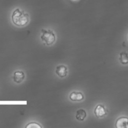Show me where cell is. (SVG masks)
Here are the masks:
<instances>
[{"label": "cell", "mask_w": 128, "mask_h": 128, "mask_svg": "<svg viewBox=\"0 0 128 128\" xmlns=\"http://www.w3.org/2000/svg\"><path fill=\"white\" fill-rule=\"evenodd\" d=\"M12 19L13 23L16 26L22 27L25 26L29 21V16L20 9H16L12 13Z\"/></svg>", "instance_id": "6da1fadb"}, {"label": "cell", "mask_w": 128, "mask_h": 128, "mask_svg": "<svg viewBox=\"0 0 128 128\" xmlns=\"http://www.w3.org/2000/svg\"><path fill=\"white\" fill-rule=\"evenodd\" d=\"M42 35L41 36L42 40L45 42L47 45L52 44L56 40V37L54 32L50 30H46L44 29L42 30Z\"/></svg>", "instance_id": "7a4b0ae2"}, {"label": "cell", "mask_w": 128, "mask_h": 128, "mask_svg": "<svg viewBox=\"0 0 128 128\" xmlns=\"http://www.w3.org/2000/svg\"><path fill=\"white\" fill-rule=\"evenodd\" d=\"M116 128H128V117L122 116L118 118L116 122Z\"/></svg>", "instance_id": "3957f363"}, {"label": "cell", "mask_w": 128, "mask_h": 128, "mask_svg": "<svg viewBox=\"0 0 128 128\" xmlns=\"http://www.w3.org/2000/svg\"><path fill=\"white\" fill-rule=\"evenodd\" d=\"M94 114L97 117H102L106 114L104 106L102 104H98L94 109Z\"/></svg>", "instance_id": "277c9868"}, {"label": "cell", "mask_w": 128, "mask_h": 128, "mask_svg": "<svg viewBox=\"0 0 128 128\" xmlns=\"http://www.w3.org/2000/svg\"><path fill=\"white\" fill-rule=\"evenodd\" d=\"M56 72L60 77H64L67 74V68L64 65H60L56 67Z\"/></svg>", "instance_id": "5b68a950"}, {"label": "cell", "mask_w": 128, "mask_h": 128, "mask_svg": "<svg viewBox=\"0 0 128 128\" xmlns=\"http://www.w3.org/2000/svg\"><path fill=\"white\" fill-rule=\"evenodd\" d=\"M83 94L80 92H72L70 95V98L72 101H81L84 99Z\"/></svg>", "instance_id": "8992f818"}, {"label": "cell", "mask_w": 128, "mask_h": 128, "mask_svg": "<svg viewBox=\"0 0 128 128\" xmlns=\"http://www.w3.org/2000/svg\"><path fill=\"white\" fill-rule=\"evenodd\" d=\"M13 78L15 82L20 83L24 78V74L22 71H16L14 73Z\"/></svg>", "instance_id": "52a82bcc"}, {"label": "cell", "mask_w": 128, "mask_h": 128, "mask_svg": "<svg viewBox=\"0 0 128 128\" xmlns=\"http://www.w3.org/2000/svg\"><path fill=\"white\" fill-rule=\"evenodd\" d=\"M119 60L122 64H128V53L126 51H122L120 54Z\"/></svg>", "instance_id": "ba28073f"}, {"label": "cell", "mask_w": 128, "mask_h": 128, "mask_svg": "<svg viewBox=\"0 0 128 128\" xmlns=\"http://www.w3.org/2000/svg\"><path fill=\"white\" fill-rule=\"evenodd\" d=\"M86 116V111L83 109H80L76 111V117L78 120L82 121L84 120Z\"/></svg>", "instance_id": "9c48e42d"}, {"label": "cell", "mask_w": 128, "mask_h": 128, "mask_svg": "<svg viewBox=\"0 0 128 128\" xmlns=\"http://www.w3.org/2000/svg\"><path fill=\"white\" fill-rule=\"evenodd\" d=\"M26 128H36V127H39V128H41L42 126L38 123L36 122H32L30 123H29L28 124H27V125L26 126Z\"/></svg>", "instance_id": "30bf717a"}]
</instances>
